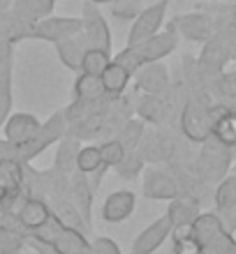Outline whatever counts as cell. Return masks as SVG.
Listing matches in <instances>:
<instances>
[{"mask_svg": "<svg viewBox=\"0 0 236 254\" xmlns=\"http://www.w3.org/2000/svg\"><path fill=\"white\" fill-rule=\"evenodd\" d=\"M176 47H178V35L174 33V28L171 26H167L157 35H153V37H149V40H144L142 44L125 47L123 51H118L116 58H111V61L118 63L121 67H125L130 74H135L142 65L157 63V61H162V58H167L169 54H174Z\"/></svg>", "mask_w": 236, "mask_h": 254, "instance_id": "obj_1", "label": "cell"}, {"mask_svg": "<svg viewBox=\"0 0 236 254\" xmlns=\"http://www.w3.org/2000/svg\"><path fill=\"white\" fill-rule=\"evenodd\" d=\"M26 236L44 243L49 248H54L58 254H93L90 241L86 238V234L75 227L63 224L54 213L49 215V220L42 227H37L35 231H30Z\"/></svg>", "mask_w": 236, "mask_h": 254, "instance_id": "obj_2", "label": "cell"}, {"mask_svg": "<svg viewBox=\"0 0 236 254\" xmlns=\"http://www.w3.org/2000/svg\"><path fill=\"white\" fill-rule=\"evenodd\" d=\"M199 146H202V150H199V153L195 155V160H192V171H195L206 185H218V183L227 176V171H230L232 157H234L236 148H230V146H225V143H220L216 136L204 139Z\"/></svg>", "mask_w": 236, "mask_h": 254, "instance_id": "obj_3", "label": "cell"}, {"mask_svg": "<svg viewBox=\"0 0 236 254\" xmlns=\"http://www.w3.org/2000/svg\"><path fill=\"white\" fill-rule=\"evenodd\" d=\"M211 104H213V100L204 90L188 95V102H185V107L181 109V116H178V132L190 143H202L204 139L211 136V118H209Z\"/></svg>", "mask_w": 236, "mask_h": 254, "instance_id": "obj_4", "label": "cell"}, {"mask_svg": "<svg viewBox=\"0 0 236 254\" xmlns=\"http://www.w3.org/2000/svg\"><path fill=\"white\" fill-rule=\"evenodd\" d=\"M65 132H68V121H65L63 111H56L54 116H49L47 121L40 125V129H37V134H35V139L30 141V143H26V146L19 148V160L26 162V164H30V162H33L35 157H40L47 148H51L54 143H58V141L65 136Z\"/></svg>", "mask_w": 236, "mask_h": 254, "instance_id": "obj_5", "label": "cell"}, {"mask_svg": "<svg viewBox=\"0 0 236 254\" xmlns=\"http://www.w3.org/2000/svg\"><path fill=\"white\" fill-rule=\"evenodd\" d=\"M81 33L88 42V49H100V51H107L111 54V28H109L107 16L100 12V5H93V2H86L81 5Z\"/></svg>", "mask_w": 236, "mask_h": 254, "instance_id": "obj_6", "label": "cell"}, {"mask_svg": "<svg viewBox=\"0 0 236 254\" xmlns=\"http://www.w3.org/2000/svg\"><path fill=\"white\" fill-rule=\"evenodd\" d=\"M174 139L176 134L169 127H151L144 132L137 150L146 164H153V167L167 164L171 160V153H174Z\"/></svg>", "mask_w": 236, "mask_h": 254, "instance_id": "obj_7", "label": "cell"}, {"mask_svg": "<svg viewBox=\"0 0 236 254\" xmlns=\"http://www.w3.org/2000/svg\"><path fill=\"white\" fill-rule=\"evenodd\" d=\"M81 19L75 16H56V14H49L44 19L35 21L33 30H30V40H42L49 42V44H58V42L68 40L72 35L81 33Z\"/></svg>", "mask_w": 236, "mask_h": 254, "instance_id": "obj_8", "label": "cell"}, {"mask_svg": "<svg viewBox=\"0 0 236 254\" xmlns=\"http://www.w3.org/2000/svg\"><path fill=\"white\" fill-rule=\"evenodd\" d=\"M169 2L167 0H157L153 5L144 7L139 16L132 21L128 33V47H135V44H142L144 40H149L153 35H157L162 30V23H164V16H167Z\"/></svg>", "mask_w": 236, "mask_h": 254, "instance_id": "obj_9", "label": "cell"}, {"mask_svg": "<svg viewBox=\"0 0 236 254\" xmlns=\"http://www.w3.org/2000/svg\"><path fill=\"white\" fill-rule=\"evenodd\" d=\"M142 192L146 199L151 201H171L178 196V188H176L174 176L169 174V169L164 164H157L142 171Z\"/></svg>", "mask_w": 236, "mask_h": 254, "instance_id": "obj_10", "label": "cell"}, {"mask_svg": "<svg viewBox=\"0 0 236 254\" xmlns=\"http://www.w3.org/2000/svg\"><path fill=\"white\" fill-rule=\"evenodd\" d=\"M23 171L26 162H21L19 157L0 160V196H5L14 208H19L21 201L28 196L23 190Z\"/></svg>", "mask_w": 236, "mask_h": 254, "instance_id": "obj_11", "label": "cell"}, {"mask_svg": "<svg viewBox=\"0 0 236 254\" xmlns=\"http://www.w3.org/2000/svg\"><path fill=\"white\" fill-rule=\"evenodd\" d=\"M169 26L174 28V33L178 37L188 42H204L209 40L211 35L216 33V28H213V21L206 12H188V14H178L174 19L169 21Z\"/></svg>", "mask_w": 236, "mask_h": 254, "instance_id": "obj_12", "label": "cell"}, {"mask_svg": "<svg viewBox=\"0 0 236 254\" xmlns=\"http://www.w3.org/2000/svg\"><path fill=\"white\" fill-rule=\"evenodd\" d=\"M132 79H135L137 93H142V95H160V97H164L169 86H171L169 69L162 65V61L142 65L132 74Z\"/></svg>", "mask_w": 236, "mask_h": 254, "instance_id": "obj_13", "label": "cell"}, {"mask_svg": "<svg viewBox=\"0 0 236 254\" xmlns=\"http://www.w3.org/2000/svg\"><path fill=\"white\" fill-rule=\"evenodd\" d=\"M42 123L37 121L35 114H9L5 123H2V134H5V141L14 143L16 148L26 146L35 139V134L40 129Z\"/></svg>", "mask_w": 236, "mask_h": 254, "instance_id": "obj_14", "label": "cell"}, {"mask_svg": "<svg viewBox=\"0 0 236 254\" xmlns=\"http://www.w3.org/2000/svg\"><path fill=\"white\" fill-rule=\"evenodd\" d=\"M135 114L139 121H144L146 125L153 127H167L171 121V114H169V104L164 97L160 95H142L135 100Z\"/></svg>", "mask_w": 236, "mask_h": 254, "instance_id": "obj_15", "label": "cell"}, {"mask_svg": "<svg viewBox=\"0 0 236 254\" xmlns=\"http://www.w3.org/2000/svg\"><path fill=\"white\" fill-rule=\"evenodd\" d=\"M169 234H171V224H169L167 215H162V217H157L156 222H151L149 227L137 236L128 254H153V252H157V250L164 245V241L169 238Z\"/></svg>", "mask_w": 236, "mask_h": 254, "instance_id": "obj_16", "label": "cell"}, {"mask_svg": "<svg viewBox=\"0 0 236 254\" xmlns=\"http://www.w3.org/2000/svg\"><path fill=\"white\" fill-rule=\"evenodd\" d=\"M93 196L95 192L88 183L86 174H81V171L70 174V201L79 210L81 220L86 222L88 229H93Z\"/></svg>", "mask_w": 236, "mask_h": 254, "instance_id": "obj_17", "label": "cell"}, {"mask_svg": "<svg viewBox=\"0 0 236 254\" xmlns=\"http://www.w3.org/2000/svg\"><path fill=\"white\" fill-rule=\"evenodd\" d=\"M137 208V194L132 190H118L111 192L102 203V220L107 224H121L135 213Z\"/></svg>", "mask_w": 236, "mask_h": 254, "instance_id": "obj_18", "label": "cell"}, {"mask_svg": "<svg viewBox=\"0 0 236 254\" xmlns=\"http://www.w3.org/2000/svg\"><path fill=\"white\" fill-rule=\"evenodd\" d=\"M209 118H211V136H216L220 143L230 148H236V114H232L230 109L213 102L209 107Z\"/></svg>", "mask_w": 236, "mask_h": 254, "instance_id": "obj_19", "label": "cell"}, {"mask_svg": "<svg viewBox=\"0 0 236 254\" xmlns=\"http://www.w3.org/2000/svg\"><path fill=\"white\" fill-rule=\"evenodd\" d=\"M202 213V201L188 194H178L176 199L169 201L167 206V220L171 224V229H181V227H192V222L199 217Z\"/></svg>", "mask_w": 236, "mask_h": 254, "instance_id": "obj_20", "label": "cell"}, {"mask_svg": "<svg viewBox=\"0 0 236 254\" xmlns=\"http://www.w3.org/2000/svg\"><path fill=\"white\" fill-rule=\"evenodd\" d=\"M49 215H51V210H49L47 201L40 199V196H26V199L21 201V206L16 208L19 227H21V231H26V234L35 231L37 227H42V224L49 220Z\"/></svg>", "mask_w": 236, "mask_h": 254, "instance_id": "obj_21", "label": "cell"}, {"mask_svg": "<svg viewBox=\"0 0 236 254\" xmlns=\"http://www.w3.org/2000/svg\"><path fill=\"white\" fill-rule=\"evenodd\" d=\"M54 47H56L58 61L68 67L70 72L79 74L81 72V58H83V54L88 51V42H86V37H83V33L72 35V37L58 42V44H54Z\"/></svg>", "mask_w": 236, "mask_h": 254, "instance_id": "obj_22", "label": "cell"}, {"mask_svg": "<svg viewBox=\"0 0 236 254\" xmlns=\"http://www.w3.org/2000/svg\"><path fill=\"white\" fill-rule=\"evenodd\" d=\"M30 30H33V23L16 14L12 7L0 12V37L9 40L12 44H19L23 40H30Z\"/></svg>", "mask_w": 236, "mask_h": 254, "instance_id": "obj_23", "label": "cell"}, {"mask_svg": "<svg viewBox=\"0 0 236 254\" xmlns=\"http://www.w3.org/2000/svg\"><path fill=\"white\" fill-rule=\"evenodd\" d=\"M102 97H107V93H104V88H102L100 76L83 74V72L77 74L75 86H72V100L90 104V102H97V100H102Z\"/></svg>", "mask_w": 236, "mask_h": 254, "instance_id": "obj_24", "label": "cell"}, {"mask_svg": "<svg viewBox=\"0 0 236 254\" xmlns=\"http://www.w3.org/2000/svg\"><path fill=\"white\" fill-rule=\"evenodd\" d=\"M100 81H102V88H104V93L109 95V97H121V95H125V90H128L130 81H132V74L125 69V67H121L118 63H109L107 69L100 74Z\"/></svg>", "mask_w": 236, "mask_h": 254, "instance_id": "obj_25", "label": "cell"}, {"mask_svg": "<svg viewBox=\"0 0 236 254\" xmlns=\"http://www.w3.org/2000/svg\"><path fill=\"white\" fill-rule=\"evenodd\" d=\"M81 141H77L75 136L65 134L58 146H56V155H54V169L63 171V174H75L77 171V155H79Z\"/></svg>", "mask_w": 236, "mask_h": 254, "instance_id": "obj_26", "label": "cell"}, {"mask_svg": "<svg viewBox=\"0 0 236 254\" xmlns=\"http://www.w3.org/2000/svg\"><path fill=\"white\" fill-rule=\"evenodd\" d=\"M102 123H104V114H90L83 116V118H77V121L68 123V132L70 136H75L77 141H93L97 139V134L102 129Z\"/></svg>", "mask_w": 236, "mask_h": 254, "instance_id": "obj_27", "label": "cell"}, {"mask_svg": "<svg viewBox=\"0 0 236 254\" xmlns=\"http://www.w3.org/2000/svg\"><path fill=\"white\" fill-rule=\"evenodd\" d=\"M54 7H56V0H14L12 2L14 12L21 14L30 23L44 19L49 14H54Z\"/></svg>", "mask_w": 236, "mask_h": 254, "instance_id": "obj_28", "label": "cell"}, {"mask_svg": "<svg viewBox=\"0 0 236 254\" xmlns=\"http://www.w3.org/2000/svg\"><path fill=\"white\" fill-rule=\"evenodd\" d=\"M146 169V162H144V157L139 155V150H125V155H123V160L118 162L114 167V171L118 174V178H123V181H137L139 176H142V171Z\"/></svg>", "mask_w": 236, "mask_h": 254, "instance_id": "obj_29", "label": "cell"}, {"mask_svg": "<svg viewBox=\"0 0 236 254\" xmlns=\"http://www.w3.org/2000/svg\"><path fill=\"white\" fill-rule=\"evenodd\" d=\"M144 132H146V123L139 121L137 116H132L130 121H125L118 127V132H116L114 139L121 141L125 150H135V148L139 146V141H142Z\"/></svg>", "mask_w": 236, "mask_h": 254, "instance_id": "obj_30", "label": "cell"}, {"mask_svg": "<svg viewBox=\"0 0 236 254\" xmlns=\"http://www.w3.org/2000/svg\"><path fill=\"white\" fill-rule=\"evenodd\" d=\"M213 97H216V102L225 104L232 114H236V72L220 74V76H218Z\"/></svg>", "mask_w": 236, "mask_h": 254, "instance_id": "obj_31", "label": "cell"}, {"mask_svg": "<svg viewBox=\"0 0 236 254\" xmlns=\"http://www.w3.org/2000/svg\"><path fill=\"white\" fill-rule=\"evenodd\" d=\"M171 241H174V254H202V245L192 236V227L171 229Z\"/></svg>", "mask_w": 236, "mask_h": 254, "instance_id": "obj_32", "label": "cell"}, {"mask_svg": "<svg viewBox=\"0 0 236 254\" xmlns=\"http://www.w3.org/2000/svg\"><path fill=\"white\" fill-rule=\"evenodd\" d=\"M213 201H216V210H227V208L236 206V176H225L218 183Z\"/></svg>", "mask_w": 236, "mask_h": 254, "instance_id": "obj_33", "label": "cell"}, {"mask_svg": "<svg viewBox=\"0 0 236 254\" xmlns=\"http://www.w3.org/2000/svg\"><path fill=\"white\" fill-rule=\"evenodd\" d=\"M102 167V155H100V148L97 143H81L79 148V155H77V171L81 174H93L95 169Z\"/></svg>", "mask_w": 236, "mask_h": 254, "instance_id": "obj_34", "label": "cell"}, {"mask_svg": "<svg viewBox=\"0 0 236 254\" xmlns=\"http://www.w3.org/2000/svg\"><path fill=\"white\" fill-rule=\"evenodd\" d=\"M109 63H111V54L100 51V49H88L86 54H83V58H81V72L100 76V74L107 69Z\"/></svg>", "mask_w": 236, "mask_h": 254, "instance_id": "obj_35", "label": "cell"}, {"mask_svg": "<svg viewBox=\"0 0 236 254\" xmlns=\"http://www.w3.org/2000/svg\"><path fill=\"white\" fill-rule=\"evenodd\" d=\"M12 114V67H0V127Z\"/></svg>", "mask_w": 236, "mask_h": 254, "instance_id": "obj_36", "label": "cell"}, {"mask_svg": "<svg viewBox=\"0 0 236 254\" xmlns=\"http://www.w3.org/2000/svg\"><path fill=\"white\" fill-rule=\"evenodd\" d=\"M144 9V5L139 0H111L109 2V14L116 21H132L139 16V12Z\"/></svg>", "mask_w": 236, "mask_h": 254, "instance_id": "obj_37", "label": "cell"}, {"mask_svg": "<svg viewBox=\"0 0 236 254\" xmlns=\"http://www.w3.org/2000/svg\"><path fill=\"white\" fill-rule=\"evenodd\" d=\"M97 148H100V155H102V164L109 169H114L116 164L123 160V155H125V148H123V143L118 139L100 141Z\"/></svg>", "mask_w": 236, "mask_h": 254, "instance_id": "obj_38", "label": "cell"}, {"mask_svg": "<svg viewBox=\"0 0 236 254\" xmlns=\"http://www.w3.org/2000/svg\"><path fill=\"white\" fill-rule=\"evenodd\" d=\"M26 248V231H0V254H21Z\"/></svg>", "mask_w": 236, "mask_h": 254, "instance_id": "obj_39", "label": "cell"}, {"mask_svg": "<svg viewBox=\"0 0 236 254\" xmlns=\"http://www.w3.org/2000/svg\"><path fill=\"white\" fill-rule=\"evenodd\" d=\"M0 231H21L19 220H16V208L0 196Z\"/></svg>", "mask_w": 236, "mask_h": 254, "instance_id": "obj_40", "label": "cell"}, {"mask_svg": "<svg viewBox=\"0 0 236 254\" xmlns=\"http://www.w3.org/2000/svg\"><path fill=\"white\" fill-rule=\"evenodd\" d=\"M90 250L93 254H123L121 248H118V243L114 238H107V236H97L90 241Z\"/></svg>", "mask_w": 236, "mask_h": 254, "instance_id": "obj_41", "label": "cell"}, {"mask_svg": "<svg viewBox=\"0 0 236 254\" xmlns=\"http://www.w3.org/2000/svg\"><path fill=\"white\" fill-rule=\"evenodd\" d=\"M14 56H16V44L0 37V67H14Z\"/></svg>", "mask_w": 236, "mask_h": 254, "instance_id": "obj_42", "label": "cell"}, {"mask_svg": "<svg viewBox=\"0 0 236 254\" xmlns=\"http://www.w3.org/2000/svg\"><path fill=\"white\" fill-rule=\"evenodd\" d=\"M216 215H218V220H220V224L225 227V231L236 234V206L227 208V210H216Z\"/></svg>", "mask_w": 236, "mask_h": 254, "instance_id": "obj_43", "label": "cell"}, {"mask_svg": "<svg viewBox=\"0 0 236 254\" xmlns=\"http://www.w3.org/2000/svg\"><path fill=\"white\" fill-rule=\"evenodd\" d=\"M26 248H30L35 254H58L54 248H49V245H44V243L35 241V238H30V236H26Z\"/></svg>", "mask_w": 236, "mask_h": 254, "instance_id": "obj_44", "label": "cell"}, {"mask_svg": "<svg viewBox=\"0 0 236 254\" xmlns=\"http://www.w3.org/2000/svg\"><path fill=\"white\" fill-rule=\"evenodd\" d=\"M109 171V167H104L102 164L100 169H95L93 174H88V183H90V188H93V192H97L100 190V185H102V178H104V174Z\"/></svg>", "mask_w": 236, "mask_h": 254, "instance_id": "obj_45", "label": "cell"}, {"mask_svg": "<svg viewBox=\"0 0 236 254\" xmlns=\"http://www.w3.org/2000/svg\"><path fill=\"white\" fill-rule=\"evenodd\" d=\"M7 157H19V148L9 141L0 139V160H7Z\"/></svg>", "mask_w": 236, "mask_h": 254, "instance_id": "obj_46", "label": "cell"}, {"mask_svg": "<svg viewBox=\"0 0 236 254\" xmlns=\"http://www.w3.org/2000/svg\"><path fill=\"white\" fill-rule=\"evenodd\" d=\"M14 0H0V12H5V9H9L12 7Z\"/></svg>", "mask_w": 236, "mask_h": 254, "instance_id": "obj_47", "label": "cell"}, {"mask_svg": "<svg viewBox=\"0 0 236 254\" xmlns=\"http://www.w3.org/2000/svg\"><path fill=\"white\" fill-rule=\"evenodd\" d=\"M86 2H93V5H109L111 0H86Z\"/></svg>", "mask_w": 236, "mask_h": 254, "instance_id": "obj_48", "label": "cell"}, {"mask_svg": "<svg viewBox=\"0 0 236 254\" xmlns=\"http://www.w3.org/2000/svg\"><path fill=\"white\" fill-rule=\"evenodd\" d=\"M234 28H236V5H234Z\"/></svg>", "mask_w": 236, "mask_h": 254, "instance_id": "obj_49", "label": "cell"}, {"mask_svg": "<svg viewBox=\"0 0 236 254\" xmlns=\"http://www.w3.org/2000/svg\"><path fill=\"white\" fill-rule=\"evenodd\" d=\"M206 2H218V0H206Z\"/></svg>", "mask_w": 236, "mask_h": 254, "instance_id": "obj_50", "label": "cell"}]
</instances>
